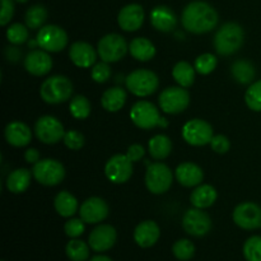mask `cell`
<instances>
[{
    "instance_id": "6da1fadb",
    "label": "cell",
    "mask_w": 261,
    "mask_h": 261,
    "mask_svg": "<svg viewBox=\"0 0 261 261\" xmlns=\"http://www.w3.org/2000/svg\"><path fill=\"white\" fill-rule=\"evenodd\" d=\"M182 25L186 31L195 35L211 32L218 23V13L205 2H191L182 12Z\"/></svg>"
},
{
    "instance_id": "7a4b0ae2",
    "label": "cell",
    "mask_w": 261,
    "mask_h": 261,
    "mask_svg": "<svg viewBox=\"0 0 261 261\" xmlns=\"http://www.w3.org/2000/svg\"><path fill=\"white\" fill-rule=\"evenodd\" d=\"M244 43V30L234 22L222 25L214 37V47L222 56H229L239 51Z\"/></svg>"
},
{
    "instance_id": "3957f363",
    "label": "cell",
    "mask_w": 261,
    "mask_h": 261,
    "mask_svg": "<svg viewBox=\"0 0 261 261\" xmlns=\"http://www.w3.org/2000/svg\"><path fill=\"white\" fill-rule=\"evenodd\" d=\"M73 83L64 75H53L45 79L40 88L41 98L50 105L66 102L73 94Z\"/></svg>"
},
{
    "instance_id": "277c9868",
    "label": "cell",
    "mask_w": 261,
    "mask_h": 261,
    "mask_svg": "<svg viewBox=\"0 0 261 261\" xmlns=\"http://www.w3.org/2000/svg\"><path fill=\"white\" fill-rule=\"evenodd\" d=\"M130 117L135 126L149 130L153 127H167L168 121L160 115L157 107L148 101H139L130 110Z\"/></svg>"
},
{
    "instance_id": "5b68a950",
    "label": "cell",
    "mask_w": 261,
    "mask_h": 261,
    "mask_svg": "<svg viewBox=\"0 0 261 261\" xmlns=\"http://www.w3.org/2000/svg\"><path fill=\"white\" fill-rule=\"evenodd\" d=\"M126 88L138 97H148L160 87L157 74L147 69H138L126 76Z\"/></svg>"
},
{
    "instance_id": "8992f818",
    "label": "cell",
    "mask_w": 261,
    "mask_h": 261,
    "mask_svg": "<svg viewBox=\"0 0 261 261\" xmlns=\"http://www.w3.org/2000/svg\"><path fill=\"white\" fill-rule=\"evenodd\" d=\"M33 177L37 182L45 186L59 185L65 177V168L59 161L46 158L33 166Z\"/></svg>"
},
{
    "instance_id": "52a82bcc",
    "label": "cell",
    "mask_w": 261,
    "mask_h": 261,
    "mask_svg": "<svg viewBox=\"0 0 261 261\" xmlns=\"http://www.w3.org/2000/svg\"><path fill=\"white\" fill-rule=\"evenodd\" d=\"M158 102L165 114H181L189 107L190 94L184 87H168L160 94Z\"/></svg>"
},
{
    "instance_id": "ba28073f",
    "label": "cell",
    "mask_w": 261,
    "mask_h": 261,
    "mask_svg": "<svg viewBox=\"0 0 261 261\" xmlns=\"http://www.w3.org/2000/svg\"><path fill=\"white\" fill-rule=\"evenodd\" d=\"M172 171L165 163H152L145 173V186L152 194L160 195L170 190L172 185Z\"/></svg>"
},
{
    "instance_id": "9c48e42d",
    "label": "cell",
    "mask_w": 261,
    "mask_h": 261,
    "mask_svg": "<svg viewBox=\"0 0 261 261\" xmlns=\"http://www.w3.org/2000/svg\"><path fill=\"white\" fill-rule=\"evenodd\" d=\"M129 46L122 36L117 33H110V35L103 36L99 40L98 46H97V53L102 61L106 63H116L121 60L126 55Z\"/></svg>"
},
{
    "instance_id": "30bf717a",
    "label": "cell",
    "mask_w": 261,
    "mask_h": 261,
    "mask_svg": "<svg viewBox=\"0 0 261 261\" xmlns=\"http://www.w3.org/2000/svg\"><path fill=\"white\" fill-rule=\"evenodd\" d=\"M36 41L42 50L47 53H59L68 46V35L59 25L48 24L40 28Z\"/></svg>"
},
{
    "instance_id": "8fae6325",
    "label": "cell",
    "mask_w": 261,
    "mask_h": 261,
    "mask_svg": "<svg viewBox=\"0 0 261 261\" xmlns=\"http://www.w3.org/2000/svg\"><path fill=\"white\" fill-rule=\"evenodd\" d=\"M182 137L186 143L194 147H203L211 144L213 139V127L201 119L189 120L182 127Z\"/></svg>"
},
{
    "instance_id": "7c38bea8",
    "label": "cell",
    "mask_w": 261,
    "mask_h": 261,
    "mask_svg": "<svg viewBox=\"0 0 261 261\" xmlns=\"http://www.w3.org/2000/svg\"><path fill=\"white\" fill-rule=\"evenodd\" d=\"M35 133L38 140L45 144H56L65 135L64 126L56 117L46 115L36 121Z\"/></svg>"
},
{
    "instance_id": "4fadbf2b",
    "label": "cell",
    "mask_w": 261,
    "mask_h": 261,
    "mask_svg": "<svg viewBox=\"0 0 261 261\" xmlns=\"http://www.w3.org/2000/svg\"><path fill=\"white\" fill-rule=\"evenodd\" d=\"M182 227L186 233L190 236L203 237L212 229V219L203 209H189L184 214Z\"/></svg>"
},
{
    "instance_id": "5bb4252c",
    "label": "cell",
    "mask_w": 261,
    "mask_h": 261,
    "mask_svg": "<svg viewBox=\"0 0 261 261\" xmlns=\"http://www.w3.org/2000/svg\"><path fill=\"white\" fill-rule=\"evenodd\" d=\"M233 222L242 229L252 231L261 227V206L255 203H241L234 208L232 214Z\"/></svg>"
},
{
    "instance_id": "9a60e30c",
    "label": "cell",
    "mask_w": 261,
    "mask_h": 261,
    "mask_svg": "<svg viewBox=\"0 0 261 261\" xmlns=\"http://www.w3.org/2000/svg\"><path fill=\"white\" fill-rule=\"evenodd\" d=\"M106 177L114 184H124L133 175V162L126 154H115L105 166Z\"/></svg>"
},
{
    "instance_id": "2e32d148",
    "label": "cell",
    "mask_w": 261,
    "mask_h": 261,
    "mask_svg": "<svg viewBox=\"0 0 261 261\" xmlns=\"http://www.w3.org/2000/svg\"><path fill=\"white\" fill-rule=\"evenodd\" d=\"M117 240V232L110 224H99L89 233L88 245L96 252L109 251Z\"/></svg>"
},
{
    "instance_id": "e0dca14e",
    "label": "cell",
    "mask_w": 261,
    "mask_h": 261,
    "mask_svg": "<svg viewBox=\"0 0 261 261\" xmlns=\"http://www.w3.org/2000/svg\"><path fill=\"white\" fill-rule=\"evenodd\" d=\"M79 214L86 223L97 224L107 218L109 205L103 199L92 196L82 204V206L79 208Z\"/></svg>"
},
{
    "instance_id": "ac0fdd59",
    "label": "cell",
    "mask_w": 261,
    "mask_h": 261,
    "mask_svg": "<svg viewBox=\"0 0 261 261\" xmlns=\"http://www.w3.org/2000/svg\"><path fill=\"white\" fill-rule=\"evenodd\" d=\"M117 22L120 28L126 32L138 31L144 22V9L139 4L125 5L117 15Z\"/></svg>"
},
{
    "instance_id": "d6986e66",
    "label": "cell",
    "mask_w": 261,
    "mask_h": 261,
    "mask_svg": "<svg viewBox=\"0 0 261 261\" xmlns=\"http://www.w3.org/2000/svg\"><path fill=\"white\" fill-rule=\"evenodd\" d=\"M24 68L32 75L42 76L50 73L51 68H53V60L47 51L33 50L25 56Z\"/></svg>"
},
{
    "instance_id": "ffe728a7",
    "label": "cell",
    "mask_w": 261,
    "mask_h": 261,
    "mask_svg": "<svg viewBox=\"0 0 261 261\" xmlns=\"http://www.w3.org/2000/svg\"><path fill=\"white\" fill-rule=\"evenodd\" d=\"M96 50L87 42H74L69 48V56L74 65L78 68H91L97 60Z\"/></svg>"
},
{
    "instance_id": "44dd1931",
    "label": "cell",
    "mask_w": 261,
    "mask_h": 261,
    "mask_svg": "<svg viewBox=\"0 0 261 261\" xmlns=\"http://www.w3.org/2000/svg\"><path fill=\"white\" fill-rule=\"evenodd\" d=\"M161 236V229L158 224L153 221L140 222L134 231V240L138 246L143 249H149L157 244Z\"/></svg>"
},
{
    "instance_id": "7402d4cb",
    "label": "cell",
    "mask_w": 261,
    "mask_h": 261,
    "mask_svg": "<svg viewBox=\"0 0 261 261\" xmlns=\"http://www.w3.org/2000/svg\"><path fill=\"white\" fill-rule=\"evenodd\" d=\"M5 139L13 147H25L32 140V133L28 125L22 121H12L5 127Z\"/></svg>"
},
{
    "instance_id": "603a6c76",
    "label": "cell",
    "mask_w": 261,
    "mask_h": 261,
    "mask_svg": "<svg viewBox=\"0 0 261 261\" xmlns=\"http://www.w3.org/2000/svg\"><path fill=\"white\" fill-rule=\"evenodd\" d=\"M176 180L185 188H194L200 185L204 178L203 170L193 162H184L176 168Z\"/></svg>"
},
{
    "instance_id": "cb8c5ba5",
    "label": "cell",
    "mask_w": 261,
    "mask_h": 261,
    "mask_svg": "<svg viewBox=\"0 0 261 261\" xmlns=\"http://www.w3.org/2000/svg\"><path fill=\"white\" fill-rule=\"evenodd\" d=\"M150 23L157 31L171 32L177 24V18L170 8L166 5H160L150 12Z\"/></svg>"
},
{
    "instance_id": "d4e9b609",
    "label": "cell",
    "mask_w": 261,
    "mask_h": 261,
    "mask_svg": "<svg viewBox=\"0 0 261 261\" xmlns=\"http://www.w3.org/2000/svg\"><path fill=\"white\" fill-rule=\"evenodd\" d=\"M126 92L124 89L120 87H112L102 94V107L109 112L120 111L126 102Z\"/></svg>"
},
{
    "instance_id": "484cf974",
    "label": "cell",
    "mask_w": 261,
    "mask_h": 261,
    "mask_svg": "<svg viewBox=\"0 0 261 261\" xmlns=\"http://www.w3.org/2000/svg\"><path fill=\"white\" fill-rule=\"evenodd\" d=\"M31 172L27 168H17L12 171L7 178V189L13 194H22L30 188Z\"/></svg>"
},
{
    "instance_id": "4316f807",
    "label": "cell",
    "mask_w": 261,
    "mask_h": 261,
    "mask_svg": "<svg viewBox=\"0 0 261 261\" xmlns=\"http://www.w3.org/2000/svg\"><path fill=\"white\" fill-rule=\"evenodd\" d=\"M54 206L59 216L70 218L78 212V200L69 191H60L54 200Z\"/></svg>"
},
{
    "instance_id": "83f0119b",
    "label": "cell",
    "mask_w": 261,
    "mask_h": 261,
    "mask_svg": "<svg viewBox=\"0 0 261 261\" xmlns=\"http://www.w3.org/2000/svg\"><path fill=\"white\" fill-rule=\"evenodd\" d=\"M217 200V190L212 185H200L191 193L190 201L195 208H209Z\"/></svg>"
},
{
    "instance_id": "f1b7e54d",
    "label": "cell",
    "mask_w": 261,
    "mask_h": 261,
    "mask_svg": "<svg viewBox=\"0 0 261 261\" xmlns=\"http://www.w3.org/2000/svg\"><path fill=\"white\" fill-rule=\"evenodd\" d=\"M129 51L134 59L139 61H149L154 58L155 47L148 38L137 37L130 42Z\"/></svg>"
},
{
    "instance_id": "f546056e",
    "label": "cell",
    "mask_w": 261,
    "mask_h": 261,
    "mask_svg": "<svg viewBox=\"0 0 261 261\" xmlns=\"http://www.w3.org/2000/svg\"><path fill=\"white\" fill-rule=\"evenodd\" d=\"M149 153L154 160H165L172 152V142L167 135L158 134L154 135L149 140Z\"/></svg>"
},
{
    "instance_id": "4dcf8cb0",
    "label": "cell",
    "mask_w": 261,
    "mask_h": 261,
    "mask_svg": "<svg viewBox=\"0 0 261 261\" xmlns=\"http://www.w3.org/2000/svg\"><path fill=\"white\" fill-rule=\"evenodd\" d=\"M172 75L180 87L189 88L195 82V68L188 61H180L173 66Z\"/></svg>"
},
{
    "instance_id": "1f68e13d",
    "label": "cell",
    "mask_w": 261,
    "mask_h": 261,
    "mask_svg": "<svg viewBox=\"0 0 261 261\" xmlns=\"http://www.w3.org/2000/svg\"><path fill=\"white\" fill-rule=\"evenodd\" d=\"M66 256L71 261H87L89 260L91 246L78 239H71L65 247Z\"/></svg>"
},
{
    "instance_id": "d6a6232c",
    "label": "cell",
    "mask_w": 261,
    "mask_h": 261,
    "mask_svg": "<svg viewBox=\"0 0 261 261\" xmlns=\"http://www.w3.org/2000/svg\"><path fill=\"white\" fill-rule=\"evenodd\" d=\"M231 73L233 78L241 84H249L254 81L255 71L254 65L246 60H239L231 66Z\"/></svg>"
},
{
    "instance_id": "836d02e7",
    "label": "cell",
    "mask_w": 261,
    "mask_h": 261,
    "mask_svg": "<svg viewBox=\"0 0 261 261\" xmlns=\"http://www.w3.org/2000/svg\"><path fill=\"white\" fill-rule=\"evenodd\" d=\"M47 19V10L43 5L36 4L28 8L25 12V25L31 30H38V28L43 27V23Z\"/></svg>"
},
{
    "instance_id": "e575fe53",
    "label": "cell",
    "mask_w": 261,
    "mask_h": 261,
    "mask_svg": "<svg viewBox=\"0 0 261 261\" xmlns=\"http://www.w3.org/2000/svg\"><path fill=\"white\" fill-rule=\"evenodd\" d=\"M69 110L74 119L84 120L91 114V103L84 96H75L69 105Z\"/></svg>"
},
{
    "instance_id": "d590c367",
    "label": "cell",
    "mask_w": 261,
    "mask_h": 261,
    "mask_svg": "<svg viewBox=\"0 0 261 261\" xmlns=\"http://www.w3.org/2000/svg\"><path fill=\"white\" fill-rule=\"evenodd\" d=\"M172 252L177 260L189 261L195 255V246L188 239H181L176 241L172 246Z\"/></svg>"
},
{
    "instance_id": "8d00e7d4",
    "label": "cell",
    "mask_w": 261,
    "mask_h": 261,
    "mask_svg": "<svg viewBox=\"0 0 261 261\" xmlns=\"http://www.w3.org/2000/svg\"><path fill=\"white\" fill-rule=\"evenodd\" d=\"M245 102L252 111L261 112V81L255 82L247 88L245 94Z\"/></svg>"
},
{
    "instance_id": "74e56055",
    "label": "cell",
    "mask_w": 261,
    "mask_h": 261,
    "mask_svg": "<svg viewBox=\"0 0 261 261\" xmlns=\"http://www.w3.org/2000/svg\"><path fill=\"white\" fill-rule=\"evenodd\" d=\"M244 256L247 261H261V236H252L246 240Z\"/></svg>"
},
{
    "instance_id": "f35d334b",
    "label": "cell",
    "mask_w": 261,
    "mask_h": 261,
    "mask_svg": "<svg viewBox=\"0 0 261 261\" xmlns=\"http://www.w3.org/2000/svg\"><path fill=\"white\" fill-rule=\"evenodd\" d=\"M7 38L13 45H22L28 40V27L20 23H14L7 30Z\"/></svg>"
},
{
    "instance_id": "ab89813d",
    "label": "cell",
    "mask_w": 261,
    "mask_h": 261,
    "mask_svg": "<svg viewBox=\"0 0 261 261\" xmlns=\"http://www.w3.org/2000/svg\"><path fill=\"white\" fill-rule=\"evenodd\" d=\"M217 58L212 54H203L195 60V70L201 75H208L216 69Z\"/></svg>"
},
{
    "instance_id": "60d3db41",
    "label": "cell",
    "mask_w": 261,
    "mask_h": 261,
    "mask_svg": "<svg viewBox=\"0 0 261 261\" xmlns=\"http://www.w3.org/2000/svg\"><path fill=\"white\" fill-rule=\"evenodd\" d=\"M92 79L97 83H106L110 78H111V68H110L109 63L106 61H101V63L96 64L92 68Z\"/></svg>"
},
{
    "instance_id": "b9f144b4",
    "label": "cell",
    "mask_w": 261,
    "mask_h": 261,
    "mask_svg": "<svg viewBox=\"0 0 261 261\" xmlns=\"http://www.w3.org/2000/svg\"><path fill=\"white\" fill-rule=\"evenodd\" d=\"M63 140L66 148H69L71 150H79L84 145L83 134L76 132V130H69V132H66Z\"/></svg>"
},
{
    "instance_id": "7bdbcfd3",
    "label": "cell",
    "mask_w": 261,
    "mask_h": 261,
    "mask_svg": "<svg viewBox=\"0 0 261 261\" xmlns=\"http://www.w3.org/2000/svg\"><path fill=\"white\" fill-rule=\"evenodd\" d=\"M84 223L86 222L83 219L78 218H71L64 226V231H65L66 236L70 239H76V237L82 236L84 232Z\"/></svg>"
},
{
    "instance_id": "ee69618b",
    "label": "cell",
    "mask_w": 261,
    "mask_h": 261,
    "mask_svg": "<svg viewBox=\"0 0 261 261\" xmlns=\"http://www.w3.org/2000/svg\"><path fill=\"white\" fill-rule=\"evenodd\" d=\"M211 145L212 149L216 153H219V154H224L231 148V143H229L228 138L224 137V135H214L211 142Z\"/></svg>"
},
{
    "instance_id": "f6af8a7d",
    "label": "cell",
    "mask_w": 261,
    "mask_h": 261,
    "mask_svg": "<svg viewBox=\"0 0 261 261\" xmlns=\"http://www.w3.org/2000/svg\"><path fill=\"white\" fill-rule=\"evenodd\" d=\"M2 2V14H0V24L7 25L14 15V0H0Z\"/></svg>"
},
{
    "instance_id": "bcb514c9",
    "label": "cell",
    "mask_w": 261,
    "mask_h": 261,
    "mask_svg": "<svg viewBox=\"0 0 261 261\" xmlns=\"http://www.w3.org/2000/svg\"><path fill=\"white\" fill-rule=\"evenodd\" d=\"M145 154V150L143 148V145L140 144H133L127 148L126 155L132 162H138V161L142 160Z\"/></svg>"
},
{
    "instance_id": "7dc6e473",
    "label": "cell",
    "mask_w": 261,
    "mask_h": 261,
    "mask_svg": "<svg viewBox=\"0 0 261 261\" xmlns=\"http://www.w3.org/2000/svg\"><path fill=\"white\" fill-rule=\"evenodd\" d=\"M24 160H25V162L32 163V165H36V163L40 161V152H38L36 148H30V149L25 150Z\"/></svg>"
},
{
    "instance_id": "c3c4849f",
    "label": "cell",
    "mask_w": 261,
    "mask_h": 261,
    "mask_svg": "<svg viewBox=\"0 0 261 261\" xmlns=\"http://www.w3.org/2000/svg\"><path fill=\"white\" fill-rule=\"evenodd\" d=\"M5 56H7L8 60L17 61L18 58L20 56V53L18 51L17 47H7V50H5Z\"/></svg>"
},
{
    "instance_id": "681fc988",
    "label": "cell",
    "mask_w": 261,
    "mask_h": 261,
    "mask_svg": "<svg viewBox=\"0 0 261 261\" xmlns=\"http://www.w3.org/2000/svg\"><path fill=\"white\" fill-rule=\"evenodd\" d=\"M88 261H114V260H112L111 257L106 256V255H96V256H93Z\"/></svg>"
},
{
    "instance_id": "f907efd6",
    "label": "cell",
    "mask_w": 261,
    "mask_h": 261,
    "mask_svg": "<svg viewBox=\"0 0 261 261\" xmlns=\"http://www.w3.org/2000/svg\"><path fill=\"white\" fill-rule=\"evenodd\" d=\"M14 2H17V3H20V4H24V3H27L28 0H14Z\"/></svg>"
},
{
    "instance_id": "816d5d0a",
    "label": "cell",
    "mask_w": 261,
    "mask_h": 261,
    "mask_svg": "<svg viewBox=\"0 0 261 261\" xmlns=\"http://www.w3.org/2000/svg\"><path fill=\"white\" fill-rule=\"evenodd\" d=\"M2 261H4V260H2Z\"/></svg>"
}]
</instances>
